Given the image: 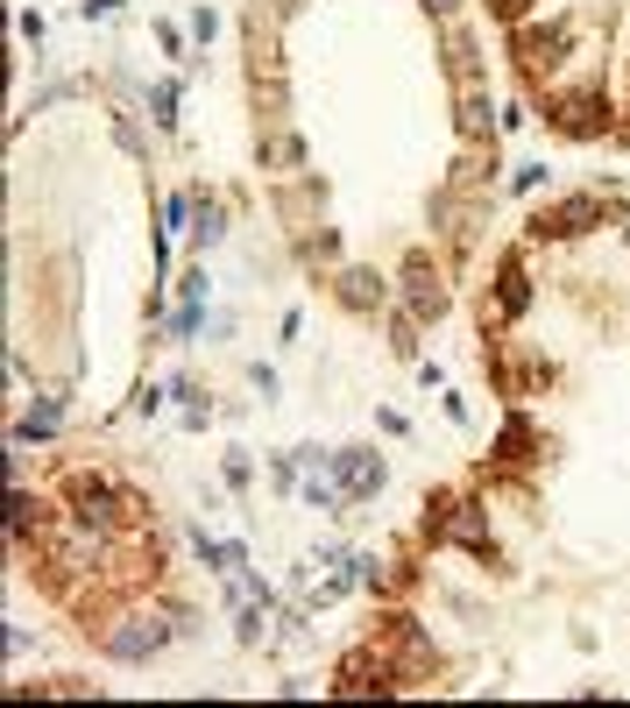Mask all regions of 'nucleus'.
<instances>
[{"instance_id":"f257e3e1","label":"nucleus","mask_w":630,"mask_h":708,"mask_svg":"<svg viewBox=\"0 0 630 708\" xmlns=\"http://www.w3.org/2000/svg\"><path fill=\"white\" fill-rule=\"evenodd\" d=\"M588 220H596V206H588V199H574V206H552V213L539 220V235H581Z\"/></svg>"},{"instance_id":"f03ea898","label":"nucleus","mask_w":630,"mask_h":708,"mask_svg":"<svg viewBox=\"0 0 630 708\" xmlns=\"http://www.w3.org/2000/svg\"><path fill=\"white\" fill-rule=\"evenodd\" d=\"M340 482H348L354 496L383 489V461H369V453H348V461H340Z\"/></svg>"},{"instance_id":"7ed1b4c3","label":"nucleus","mask_w":630,"mask_h":708,"mask_svg":"<svg viewBox=\"0 0 630 708\" xmlns=\"http://www.w3.org/2000/svg\"><path fill=\"white\" fill-rule=\"evenodd\" d=\"M503 312H524V270H518V262L503 270Z\"/></svg>"},{"instance_id":"20e7f679","label":"nucleus","mask_w":630,"mask_h":708,"mask_svg":"<svg viewBox=\"0 0 630 708\" xmlns=\"http://www.w3.org/2000/svg\"><path fill=\"white\" fill-rule=\"evenodd\" d=\"M489 8H496V14H524V0H489Z\"/></svg>"},{"instance_id":"39448f33","label":"nucleus","mask_w":630,"mask_h":708,"mask_svg":"<svg viewBox=\"0 0 630 708\" xmlns=\"http://www.w3.org/2000/svg\"><path fill=\"white\" fill-rule=\"evenodd\" d=\"M426 8H432V14H453V0H426Z\"/></svg>"}]
</instances>
